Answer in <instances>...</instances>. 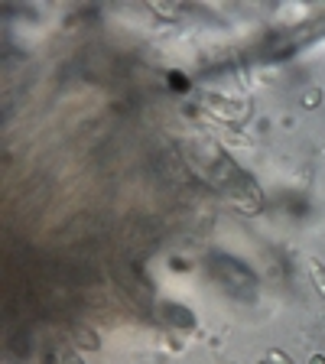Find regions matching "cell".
Wrapping results in <instances>:
<instances>
[{"label": "cell", "mask_w": 325, "mask_h": 364, "mask_svg": "<svg viewBox=\"0 0 325 364\" xmlns=\"http://www.w3.org/2000/svg\"><path fill=\"white\" fill-rule=\"evenodd\" d=\"M309 270H312L315 283H319V293L325 296V270H322V263H319V260H312V263H309Z\"/></svg>", "instance_id": "6da1fadb"}]
</instances>
